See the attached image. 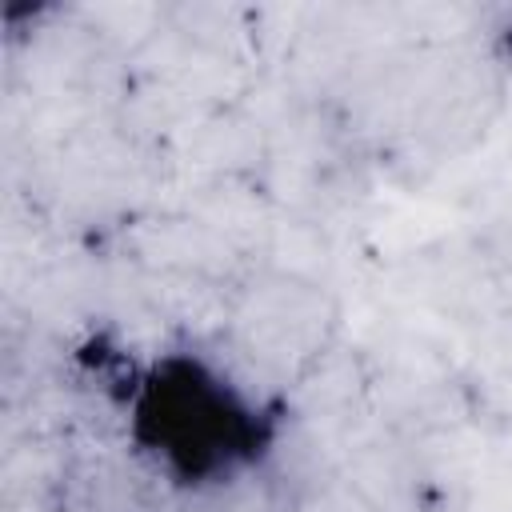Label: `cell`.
I'll return each instance as SVG.
<instances>
[{
	"label": "cell",
	"mask_w": 512,
	"mask_h": 512,
	"mask_svg": "<svg viewBox=\"0 0 512 512\" xmlns=\"http://www.w3.org/2000/svg\"><path fill=\"white\" fill-rule=\"evenodd\" d=\"M136 452L180 488H220L272 444L268 412L192 352H160L128 388Z\"/></svg>",
	"instance_id": "6da1fadb"
}]
</instances>
